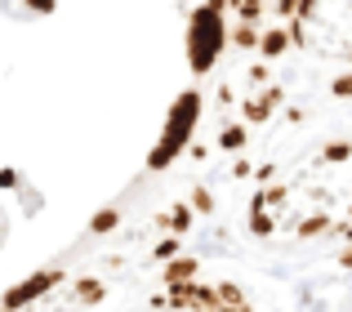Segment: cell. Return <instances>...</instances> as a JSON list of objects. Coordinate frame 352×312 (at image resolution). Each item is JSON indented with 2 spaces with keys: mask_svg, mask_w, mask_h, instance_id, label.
I'll use <instances>...</instances> for the list:
<instances>
[{
  "mask_svg": "<svg viewBox=\"0 0 352 312\" xmlns=\"http://www.w3.org/2000/svg\"><path fill=\"white\" fill-rule=\"evenodd\" d=\"M228 45V27H223V9L197 5L188 23V54H192V71H210L219 63V49Z\"/></svg>",
  "mask_w": 352,
  "mask_h": 312,
  "instance_id": "6da1fadb",
  "label": "cell"
},
{
  "mask_svg": "<svg viewBox=\"0 0 352 312\" xmlns=\"http://www.w3.org/2000/svg\"><path fill=\"white\" fill-rule=\"evenodd\" d=\"M27 9H32V14H54L58 0H27Z\"/></svg>",
  "mask_w": 352,
  "mask_h": 312,
  "instance_id": "7a4b0ae2",
  "label": "cell"
},
{
  "mask_svg": "<svg viewBox=\"0 0 352 312\" xmlns=\"http://www.w3.org/2000/svg\"><path fill=\"white\" fill-rule=\"evenodd\" d=\"M0 241H5V210H0Z\"/></svg>",
  "mask_w": 352,
  "mask_h": 312,
  "instance_id": "3957f363",
  "label": "cell"
}]
</instances>
